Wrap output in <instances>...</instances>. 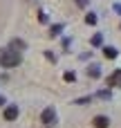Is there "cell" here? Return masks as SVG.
Wrapping results in <instances>:
<instances>
[{
    "label": "cell",
    "mask_w": 121,
    "mask_h": 128,
    "mask_svg": "<svg viewBox=\"0 0 121 128\" xmlns=\"http://www.w3.org/2000/svg\"><path fill=\"white\" fill-rule=\"evenodd\" d=\"M18 63H20V56H18V54H11V50L0 52V65H2V68H13V65H18Z\"/></svg>",
    "instance_id": "1"
},
{
    "label": "cell",
    "mask_w": 121,
    "mask_h": 128,
    "mask_svg": "<svg viewBox=\"0 0 121 128\" xmlns=\"http://www.w3.org/2000/svg\"><path fill=\"white\" fill-rule=\"evenodd\" d=\"M40 119H43V124H54V119H56V115H54V110L52 108H47V110H43V115H40Z\"/></svg>",
    "instance_id": "2"
},
{
    "label": "cell",
    "mask_w": 121,
    "mask_h": 128,
    "mask_svg": "<svg viewBox=\"0 0 121 128\" xmlns=\"http://www.w3.org/2000/svg\"><path fill=\"white\" fill-rule=\"evenodd\" d=\"M16 117H18V108H16V106H9V108L4 110V119H7V122H13Z\"/></svg>",
    "instance_id": "3"
},
{
    "label": "cell",
    "mask_w": 121,
    "mask_h": 128,
    "mask_svg": "<svg viewBox=\"0 0 121 128\" xmlns=\"http://www.w3.org/2000/svg\"><path fill=\"white\" fill-rule=\"evenodd\" d=\"M94 128H108V117H103V115H99V117H94Z\"/></svg>",
    "instance_id": "4"
},
{
    "label": "cell",
    "mask_w": 121,
    "mask_h": 128,
    "mask_svg": "<svg viewBox=\"0 0 121 128\" xmlns=\"http://www.w3.org/2000/svg\"><path fill=\"white\" fill-rule=\"evenodd\" d=\"M117 83H121V72H115L110 76V86H117Z\"/></svg>",
    "instance_id": "5"
},
{
    "label": "cell",
    "mask_w": 121,
    "mask_h": 128,
    "mask_svg": "<svg viewBox=\"0 0 121 128\" xmlns=\"http://www.w3.org/2000/svg\"><path fill=\"white\" fill-rule=\"evenodd\" d=\"M106 56H108V58H115V56H117V50H115V47H106Z\"/></svg>",
    "instance_id": "6"
},
{
    "label": "cell",
    "mask_w": 121,
    "mask_h": 128,
    "mask_svg": "<svg viewBox=\"0 0 121 128\" xmlns=\"http://www.w3.org/2000/svg\"><path fill=\"white\" fill-rule=\"evenodd\" d=\"M85 20H88V22H90V25H94V22H97V16H92V14H90V16H88V18H85Z\"/></svg>",
    "instance_id": "7"
},
{
    "label": "cell",
    "mask_w": 121,
    "mask_h": 128,
    "mask_svg": "<svg viewBox=\"0 0 121 128\" xmlns=\"http://www.w3.org/2000/svg\"><path fill=\"white\" fill-rule=\"evenodd\" d=\"M0 106H2V99H0Z\"/></svg>",
    "instance_id": "8"
}]
</instances>
